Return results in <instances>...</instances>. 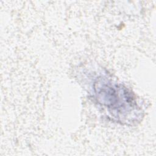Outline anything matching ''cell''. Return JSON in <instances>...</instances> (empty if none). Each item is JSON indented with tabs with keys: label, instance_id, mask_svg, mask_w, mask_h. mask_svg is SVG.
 <instances>
[{
	"label": "cell",
	"instance_id": "1",
	"mask_svg": "<svg viewBox=\"0 0 156 156\" xmlns=\"http://www.w3.org/2000/svg\"><path fill=\"white\" fill-rule=\"evenodd\" d=\"M94 88L98 102L108 108L118 121H127L132 112H137L135 99L125 87L106 79H99L94 83Z\"/></svg>",
	"mask_w": 156,
	"mask_h": 156
}]
</instances>
